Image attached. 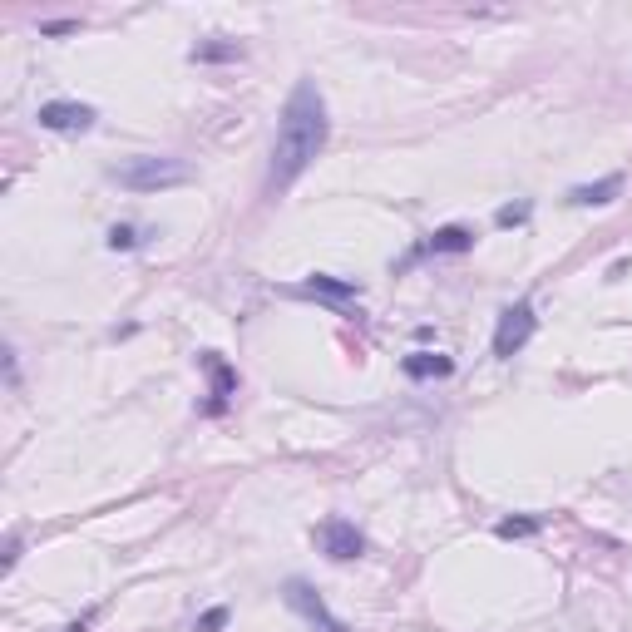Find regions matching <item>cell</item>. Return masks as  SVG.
<instances>
[{
    "label": "cell",
    "instance_id": "6da1fadb",
    "mask_svg": "<svg viewBox=\"0 0 632 632\" xmlns=\"http://www.w3.org/2000/svg\"><path fill=\"white\" fill-rule=\"evenodd\" d=\"M331 139V119H326V99L316 89V79H297V89L282 104V124H277V144H272V168H267V193H287L316 154Z\"/></svg>",
    "mask_w": 632,
    "mask_h": 632
},
{
    "label": "cell",
    "instance_id": "7a4b0ae2",
    "mask_svg": "<svg viewBox=\"0 0 632 632\" xmlns=\"http://www.w3.org/2000/svg\"><path fill=\"white\" fill-rule=\"evenodd\" d=\"M109 178L129 193H168V188H188L193 183V168L183 158H158V154H144V158H129L119 168H109Z\"/></svg>",
    "mask_w": 632,
    "mask_h": 632
},
{
    "label": "cell",
    "instance_id": "3957f363",
    "mask_svg": "<svg viewBox=\"0 0 632 632\" xmlns=\"http://www.w3.org/2000/svg\"><path fill=\"white\" fill-rule=\"evenodd\" d=\"M534 331H539L534 302H529V297H519L514 307H504V312H499V326H494V356H499V361L519 356V351L534 341Z\"/></svg>",
    "mask_w": 632,
    "mask_h": 632
},
{
    "label": "cell",
    "instance_id": "277c9868",
    "mask_svg": "<svg viewBox=\"0 0 632 632\" xmlns=\"http://www.w3.org/2000/svg\"><path fill=\"white\" fill-rule=\"evenodd\" d=\"M282 598H287V608H292V613H302V618H307V628H312V632H351L341 618H331V608L321 603V593H316L307 578H287V583H282Z\"/></svg>",
    "mask_w": 632,
    "mask_h": 632
},
{
    "label": "cell",
    "instance_id": "5b68a950",
    "mask_svg": "<svg viewBox=\"0 0 632 632\" xmlns=\"http://www.w3.org/2000/svg\"><path fill=\"white\" fill-rule=\"evenodd\" d=\"M35 119L50 134H89L99 124V109L94 104H79V99H45Z\"/></svg>",
    "mask_w": 632,
    "mask_h": 632
},
{
    "label": "cell",
    "instance_id": "8992f818",
    "mask_svg": "<svg viewBox=\"0 0 632 632\" xmlns=\"http://www.w3.org/2000/svg\"><path fill=\"white\" fill-rule=\"evenodd\" d=\"M470 247H474V228H465V223L435 228L425 242H415V247L400 257V272H405V267H415V262H425V257H460V252H470Z\"/></svg>",
    "mask_w": 632,
    "mask_h": 632
},
{
    "label": "cell",
    "instance_id": "52a82bcc",
    "mask_svg": "<svg viewBox=\"0 0 632 632\" xmlns=\"http://www.w3.org/2000/svg\"><path fill=\"white\" fill-rule=\"evenodd\" d=\"M316 544H321V553H326L331 563H351V558L366 553V534H361L351 519H321V524H316Z\"/></svg>",
    "mask_w": 632,
    "mask_h": 632
},
{
    "label": "cell",
    "instance_id": "ba28073f",
    "mask_svg": "<svg viewBox=\"0 0 632 632\" xmlns=\"http://www.w3.org/2000/svg\"><path fill=\"white\" fill-rule=\"evenodd\" d=\"M198 366L208 371V400H203V415H223V410L233 405V395H237V371L218 356V351H203Z\"/></svg>",
    "mask_w": 632,
    "mask_h": 632
},
{
    "label": "cell",
    "instance_id": "9c48e42d",
    "mask_svg": "<svg viewBox=\"0 0 632 632\" xmlns=\"http://www.w3.org/2000/svg\"><path fill=\"white\" fill-rule=\"evenodd\" d=\"M623 188H628V178H623V173H608V178H598V183L568 188V203H573V208H608V203L623 198Z\"/></svg>",
    "mask_w": 632,
    "mask_h": 632
},
{
    "label": "cell",
    "instance_id": "30bf717a",
    "mask_svg": "<svg viewBox=\"0 0 632 632\" xmlns=\"http://www.w3.org/2000/svg\"><path fill=\"white\" fill-rule=\"evenodd\" d=\"M297 292H302V297H316V302H331V307L361 302V287H356V282H346V277H326V272H312Z\"/></svg>",
    "mask_w": 632,
    "mask_h": 632
},
{
    "label": "cell",
    "instance_id": "8fae6325",
    "mask_svg": "<svg viewBox=\"0 0 632 632\" xmlns=\"http://www.w3.org/2000/svg\"><path fill=\"white\" fill-rule=\"evenodd\" d=\"M242 55H247V45H242V40H228V35H208V40H198V45L188 50L193 65H237Z\"/></svg>",
    "mask_w": 632,
    "mask_h": 632
},
{
    "label": "cell",
    "instance_id": "7c38bea8",
    "mask_svg": "<svg viewBox=\"0 0 632 632\" xmlns=\"http://www.w3.org/2000/svg\"><path fill=\"white\" fill-rule=\"evenodd\" d=\"M400 371H405L410 381H445V376H455V361L440 356V351H410V356L400 361Z\"/></svg>",
    "mask_w": 632,
    "mask_h": 632
},
{
    "label": "cell",
    "instance_id": "4fadbf2b",
    "mask_svg": "<svg viewBox=\"0 0 632 632\" xmlns=\"http://www.w3.org/2000/svg\"><path fill=\"white\" fill-rule=\"evenodd\" d=\"M539 529H544V514H514V519H499L494 524L499 539H534Z\"/></svg>",
    "mask_w": 632,
    "mask_h": 632
},
{
    "label": "cell",
    "instance_id": "5bb4252c",
    "mask_svg": "<svg viewBox=\"0 0 632 632\" xmlns=\"http://www.w3.org/2000/svg\"><path fill=\"white\" fill-rule=\"evenodd\" d=\"M529 218H534V203L519 198V203H504V208L494 213V228H524Z\"/></svg>",
    "mask_w": 632,
    "mask_h": 632
},
{
    "label": "cell",
    "instance_id": "9a60e30c",
    "mask_svg": "<svg viewBox=\"0 0 632 632\" xmlns=\"http://www.w3.org/2000/svg\"><path fill=\"white\" fill-rule=\"evenodd\" d=\"M139 242H144V237H139L134 223H114V228H109V247H114V252H134Z\"/></svg>",
    "mask_w": 632,
    "mask_h": 632
},
{
    "label": "cell",
    "instance_id": "2e32d148",
    "mask_svg": "<svg viewBox=\"0 0 632 632\" xmlns=\"http://www.w3.org/2000/svg\"><path fill=\"white\" fill-rule=\"evenodd\" d=\"M228 618H233V608H223V603H218V608H208V613L198 618V632H223V628H228Z\"/></svg>",
    "mask_w": 632,
    "mask_h": 632
},
{
    "label": "cell",
    "instance_id": "e0dca14e",
    "mask_svg": "<svg viewBox=\"0 0 632 632\" xmlns=\"http://www.w3.org/2000/svg\"><path fill=\"white\" fill-rule=\"evenodd\" d=\"M79 30V20H45L40 25V35H75Z\"/></svg>",
    "mask_w": 632,
    "mask_h": 632
},
{
    "label": "cell",
    "instance_id": "ac0fdd59",
    "mask_svg": "<svg viewBox=\"0 0 632 632\" xmlns=\"http://www.w3.org/2000/svg\"><path fill=\"white\" fill-rule=\"evenodd\" d=\"M94 618H99V608H89V613H79L75 623H70V628L65 632H89V623H94Z\"/></svg>",
    "mask_w": 632,
    "mask_h": 632
}]
</instances>
